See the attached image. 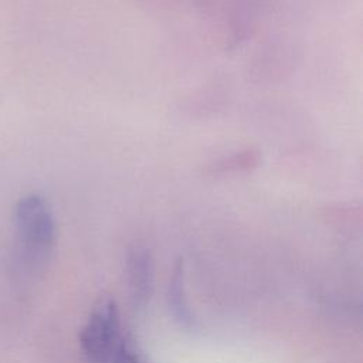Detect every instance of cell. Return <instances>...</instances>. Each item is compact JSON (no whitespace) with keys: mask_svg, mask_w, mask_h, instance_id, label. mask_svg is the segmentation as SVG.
<instances>
[{"mask_svg":"<svg viewBox=\"0 0 363 363\" xmlns=\"http://www.w3.org/2000/svg\"><path fill=\"white\" fill-rule=\"evenodd\" d=\"M167 303L174 316L180 322V325L190 328L193 325V316L190 308L187 305V299L184 295V285H183V267L179 262L174 268V272L169 282L167 289Z\"/></svg>","mask_w":363,"mask_h":363,"instance_id":"5","label":"cell"},{"mask_svg":"<svg viewBox=\"0 0 363 363\" xmlns=\"http://www.w3.org/2000/svg\"><path fill=\"white\" fill-rule=\"evenodd\" d=\"M128 279L130 294L138 305H145L152 294L153 264L145 248H135L128 255Z\"/></svg>","mask_w":363,"mask_h":363,"instance_id":"4","label":"cell"},{"mask_svg":"<svg viewBox=\"0 0 363 363\" xmlns=\"http://www.w3.org/2000/svg\"><path fill=\"white\" fill-rule=\"evenodd\" d=\"M11 225L16 267L24 271L44 267L57 242V221L48 200L38 193L21 196L14 204Z\"/></svg>","mask_w":363,"mask_h":363,"instance_id":"1","label":"cell"},{"mask_svg":"<svg viewBox=\"0 0 363 363\" xmlns=\"http://www.w3.org/2000/svg\"><path fill=\"white\" fill-rule=\"evenodd\" d=\"M230 1H231V0H203L204 7H206L207 13H208V11H211V10H216V9H218V7L224 6V4L230 3Z\"/></svg>","mask_w":363,"mask_h":363,"instance_id":"7","label":"cell"},{"mask_svg":"<svg viewBox=\"0 0 363 363\" xmlns=\"http://www.w3.org/2000/svg\"><path fill=\"white\" fill-rule=\"evenodd\" d=\"M261 150L255 146H247L224 155L204 167L203 173L208 177H225L251 173L261 164Z\"/></svg>","mask_w":363,"mask_h":363,"instance_id":"3","label":"cell"},{"mask_svg":"<svg viewBox=\"0 0 363 363\" xmlns=\"http://www.w3.org/2000/svg\"><path fill=\"white\" fill-rule=\"evenodd\" d=\"M115 301L101 298L92 308L79 333L81 349L89 363H111L122 340Z\"/></svg>","mask_w":363,"mask_h":363,"instance_id":"2","label":"cell"},{"mask_svg":"<svg viewBox=\"0 0 363 363\" xmlns=\"http://www.w3.org/2000/svg\"><path fill=\"white\" fill-rule=\"evenodd\" d=\"M111 363H152L133 337L125 335Z\"/></svg>","mask_w":363,"mask_h":363,"instance_id":"6","label":"cell"}]
</instances>
